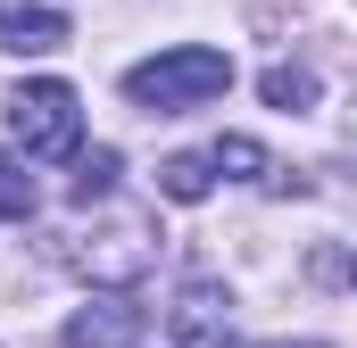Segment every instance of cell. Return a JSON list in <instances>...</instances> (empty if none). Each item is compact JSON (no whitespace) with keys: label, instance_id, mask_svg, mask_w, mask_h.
I'll return each instance as SVG.
<instances>
[{"label":"cell","instance_id":"obj_5","mask_svg":"<svg viewBox=\"0 0 357 348\" xmlns=\"http://www.w3.org/2000/svg\"><path fill=\"white\" fill-rule=\"evenodd\" d=\"M167 332L183 348H241L233 340V290L216 282V274H191L175 290V307H167Z\"/></svg>","mask_w":357,"mask_h":348},{"label":"cell","instance_id":"obj_10","mask_svg":"<svg viewBox=\"0 0 357 348\" xmlns=\"http://www.w3.org/2000/svg\"><path fill=\"white\" fill-rule=\"evenodd\" d=\"M116 191V150H75V207H91V199H108Z\"/></svg>","mask_w":357,"mask_h":348},{"label":"cell","instance_id":"obj_1","mask_svg":"<svg viewBox=\"0 0 357 348\" xmlns=\"http://www.w3.org/2000/svg\"><path fill=\"white\" fill-rule=\"evenodd\" d=\"M225 91H233V58H225V50H208V42H175V50H158V58L125 67V100H133V108H150V116L208 108V100H225Z\"/></svg>","mask_w":357,"mask_h":348},{"label":"cell","instance_id":"obj_8","mask_svg":"<svg viewBox=\"0 0 357 348\" xmlns=\"http://www.w3.org/2000/svg\"><path fill=\"white\" fill-rule=\"evenodd\" d=\"M158 191H167V199H175V207H199V199H208V191H216V166H208V158H199V150H175V158H167V166H158Z\"/></svg>","mask_w":357,"mask_h":348},{"label":"cell","instance_id":"obj_2","mask_svg":"<svg viewBox=\"0 0 357 348\" xmlns=\"http://www.w3.org/2000/svg\"><path fill=\"white\" fill-rule=\"evenodd\" d=\"M8 133H17L25 158H75L84 150V100H75V84H59V75L17 84L8 91Z\"/></svg>","mask_w":357,"mask_h":348},{"label":"cell","instance_id":"obj_6","mask_svg":"<svg viewBox=\"0 0 357 348\" xmlns=\"http://www.w3.org/2000/svg\"><path fill=\"white\" fill-rule=\"evenodd\" d=\"M67 33H75V17H67L59 0H0V50L42 58V50H59Z\"/></svg>","mask_w":357,"mask_h":348},{"label":"cell","instance_id":"obj_3","mask_svg":"<svg viewBox=\"0 0 357 348\" xmlns=\"http://www.w3.org/2000/svg\"><path fill=\"white\" fill-rule=\"evenodd\" d=\"M150 258H158V224H150L142 207H125L116 224H100V232L75 241V265H84L91 282H133Z\"/></svg>","mask_w":357,"mask_h":348},{"label":"cell","instance_id":"obj_9","mask_svg":"<svg viewBox=\"0 0 357 348\" xmlns=\"http://www.w3.org/2000/svg\"><path fill=\"white\" fill-rule=\"evenodd\" d=\"M33 207H42V182L25 174L17 150H0V224H33Z\"/></svg>","mask_w":357,"mask_h":348},{"label":"cell","instance_id":"obj_12","mask_svg":"<svg viewBox=\"0 0 357 348\" xmlns=\"http://www.w3.org/2000/svg\"><path fill=\"white\" fill-rule=\"evenodd\" d=\"M258 348H324V340H258Z\"/></svg>","mask_w":357,"mask_h":348},{"label":"cell","instance_id":"obj_4","mask_svg":"<svg viewBox=\"0 0 357 348\" xmlns=\"http://www.w3.org/2000/svg\"><path fill=\"white\" fill-rule=\"evenodd\" d=\"M142 324H150V315H142V299H133L125 282H100L84 307L67 315L59 348H133V340H142Z\"/></svg>","mask_w":357,"mask_h":348},{"label":"cell","instance_id":"obj_7","mask_svg":"<svg viewBox=\"0 0 357 348\" xmlns=\"http://www.w3.org/2000/svg\"><path fill=\"white\" fill-rule=\"evenodd\" d=\"M199 158H208L216 174H233V182H266V191L282 182V166L266 158V141H250V133H225V141H208Z\"/></svg>","mask_w":357,"mask_h":348},{"label":"cell","instance_id":"obj_11","mask_svg":"<svg viewBox=\"0 0 357 348\" xmlns=\"http://www.w3.org/2000/svg\"><path fill=\"white\" fill-rule=\"evenodd\" d=\"M258 91H266V108H307V100H316V75H307V67H266Z\"/></svg>","mask_w":357,"mask_h":348}]
</instances>
